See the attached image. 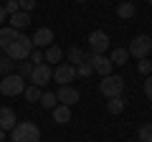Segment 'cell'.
<instances>
[{
    "instance_id": "1",
    "label": "cell",
    "mask_w": 152,
    "mask_h": 142,
    "mask_svg": "<svg viewBox=\"0 0 152 142\" xmlns=\"http://www.w3.org/2000/svg\"><path fill=\"white\" fill-rule=\"evenodd\" d=\"M10 142H41V130L36 122H18L10 130Z\"/></svg>"
},
{
    "instance_id": "2",
    "label": "cell",
    "mask_w": 152,
    "mask_h": 142,
    "mask_svg": "<svg viewBox=\"0 0 152 142\" xmlns=\"http://www.w3.org/2000/svg\"><path fill=\"white\" fill-rule=\"evenodd\" d=\"M31 51H33V41L28 38V36H18V38L5 48V56H8L10 61H15V64H18V61H28Z\"/></svg>"
},
{
    "instance_id": "3",
    "label": "cell",
    "mask_w": 152,
    "mask_h": 142,
    "mask_svg": "<svg viewBox=\"0 0 152 142\" xmlns=\"http://www.w3.org/2000/svg\"><path fill=\"white\" fill-rule=\"evenodd\" d=\"M99 91H102L107 99L122 97V91H124V79H122V76H114V74L102 76V81H99Z\"/></svg>"
},
{
    "instance_id": "4",
    "label": "cell",
    "mask_w": 152,
    "mask_h": 142,
    "mask_svg": "<svg viewBox=\"0 0 152 142\" xmlns=\"http://www.w3.org/2000/svg\"><path fill=\"white\" fill-rule=\"evenodd\" d=\"M26 91V79L18 76V74H8V76L0 79V94L5 97H18V94Z\"/></svg>"
},
{
    "instance_id": "5",
    "label": "cell",
    "mask_w": 152,
    "mask_h": 142,
    "mask_svg": "<svg viewBox=\"0 0 152 142\" xmlns=\"http://www.w3.org/2000/svg\"><path fill=\"white\" fill-rule=\"evenodd\" d=\"M152 51V38L150 36H145V33H140V36H134L129 43V48H127V53L134 56V59H147Z\"/></svg>"
},
{
    "instance_id": "6",
    "label": "cell",
    "mask_w": 152,
    "mask_h": 142,
    "mask_svg": "<svg viewBox=\"0 0 152 142\" xmlns=\"http://www.w3.org/2000/svg\"><path fill=\"white\" fill-rule=\"evenodd\" d=\"M28 79H31V84H33V86L43 89L46 84H48L51 79H53V69H51V66L46 64V61H43V64H36V66H33V71H31V76H28Z\"/></svg>"
},
{
    "instance_id": "7",
    "label": "cell",
    "mask_w": 152,
    "mask_h": 142,
    "mask_svg": "<svg viewBox=\"0 0 152 142\" xmlns=\"http://www.w3.org/2000/svg\"><path fill=\"white\" fill-rule=\"evenodd\" d=\"M86 61L91 64V69L96 71V74H102V76H109L112 74V61H109V56H104V53H89L86 56Z\"/></svg>"
},
{
    "instance_id": "8",
    "label": "cell",
    "mask_w": 152,
    "mask_h": 142,
    "mask_svg": "<svg viewBox=\"0 0 152 142\" xmlns=\"http://www.w3.org/2000/svg\"><path fill=\"white\" fill-rule=\"evenodd\" d=\"M109 48V36L104 31H91L89 33V51L91 53H104Z\"/></svg>"
},
{
    "instance_id": "9",
    "label": "cell",
    "mask_w": 152,
    "mask_h": 142,
    "mask_svg": "<svg viewBox=\"0 0 152 142\" xmlns=\"http://www.w3.org/2000/svg\"><path fill=\"white\" fill-rule=\"evenodd\" d=\"M53 79L61 84V86H69V81H74V79H76V69L71 64H56Z\"/></svg>"
},
{
    "instance_id": "10",
    "label": "cell",
    "mask_w": 152,
    "mask_h": 142,
    "mask_svg": "<svg viewBox=\"0 0 152 142\" xmlns=\"http://www.w3.org/2000/svg\"><path fill=\"white\" fill-rule=\"evenodd\" d=\"M31 41H33V48H48V46H53V31L51 28H38L31 36Z\"/></svg>"
},
{
    "instance_id": "11",
    "label": "cell",
    "mask_w": 152,
    "mask_h": 142,
    "mask_svg": "<svg viewBox=\"0 0 152 142\" xmlns=\"http://www.w3.org/2000/svg\"><path fill=\"white\" fill-rule=\"evenodd\" d=\"M56 99H58L64 107H74V104L79 102V91H76L74 86H61L58 91H56Z\"/></svg>"
},
{
    "instance_id": "12",
    "label": "cell",
    "mask_w": 152,
    "mask_h": 142,
    "mask_svg": "<svg viewBox=\"0 0 152 142\" xmlns=\"http://www.w3.org/2000/svg\"><path fill=\"white\" fill-rule=\"evenodd\" d=\"M15 124H18L15 112H13L10 107H0V130H3V132H10Z\"/></svg>"
},
{
    "instance_id": "13",
    "label": "cell",
    "mask_w": 152,
    "mask_h": 142,
    "mask_svg": "<svg viewBox=\"0 0 152 142\" xmlns=\"http://www.w3.org/2000/svg\"><path fill=\"white\" fill-rule=\"evenodd\" d=\"M81 61H86V51H84V48H79V46H71V48L66 51V64L79 66Z\"/></svg>"
},
{
    "instance_id": "14",
    "label": "cell",
    "mask_w": 152,
    "mask_h": 142,
    "mask_svg": "<svg viewBox=\"0 0 152 142\" xmlns=\"http://www.w3.org/2000/svg\"><path fill=\"white\" fill-rule=\"evenodd\" d=\"M18 36H20V31H15V28H10V26H8V28H0V48L5 51Z\"/></svg>"
},
{
    "instance_id": "15",
    "label": "cell",
    "mask_w": 152,
    "mask_h": 142,
    "mask_svg": "<svg viewBox=\"0 0 152 142\" xmlns=\"http://www.w3.org/2000/svg\"><path fill=\"white\" fill-rule=\"evenodd\" d=\"M61 59H64V51L58 48V46H48V48H46V53H43V61L48 66H56V64H61Z\"/></svg>"
},
{
    "instance_id": "16",
    "label": "cell",
    "mask_w": 152,
    "mask_h": 142,
    "mask_svg": "<svg viewBox=\"0 0 152 142\" xmlns=\"http://www.w3.org/2000/svg\"><path fill=\"white\" fill-rule=\"evenodd\" d=\"M28 26H31V15H28V13L18 10V13H13V15H10V28L23 31V28H28Z\"/></svg>"
},
{
    "instance_id": "17",
    "label": "cell",
    "mask_w": 152,
    "mask_h": 142,
    "mask_svg": "<svg viewBox=\"0 0 152 142\" xmlns=\"http://www.w3.org/2000/svg\"><path fill=\"white\" fill-rule=\"evenodd\" d=\"M137 8L134 3H129V0H124V3H119V8H117V15L122 18V20H129V18H134Z\"/></svg>"
},
{
    "instance_id": "18",
    "label": "cell",
    "mask_w": 152,
    "mask_h": 142,
    "mask_svg": "<svg viewBox=\"0 0 152 142\" xmlns=\"http://www.w3.org/2000/svg\"><path fill=\"white\" fill-rule=\"evenodd\" d=\"M53 119L58 122V124H66V122H71V107H64V104L53 107Z\"/></svg>"
},
{
    "instance_id": "19",
    "label": "cell",
    "mask_w": 152,
    "mask_h": 142,
    "mask_svg": "<svg viewBox=\"0 0 152 142\" xmlns=\"http://www.w3.org/2000/svg\"><path fill=\"white\" fill-rule=\"evenodd\" d=\"M127 59H129V53H127V48H114L112 56H109V61H112L114 66H124Z\"/></svg>"
},
{
    "instance_id": "20",
    "label": "cell",
    "mask_w": 152,
    "mask_h": 142,
    "mask_svg": "<svg viewBox=\"0 0 152 142\" xmlns=\"http://www.w3.org/2000/svg\"><path fill=\"white\" fill-rule=\"evenodd\" d=\"M122 109H124V99L122 97H114L107 102V112L109 114H122Z\"/></svg>"
},
{
    "instance_id": "21",
    "label": "cell",
    "mask_w": 152,
    "mask_h": 142,
    "mask_svg": "<svg viewBox=\"0 0 152 142\" xmlns=\"http://www.w3.org/2000/svg\"><path fill=\"white\" fill-rule=\"evenodd\" d=\"M38 102L43 104L46 109H53V107H58V99H56V91H41V99H38Z\"/></svg>"
},
{
    "instance_id": "22",
    "label": "cell",
    "mask_w": 152,
    "mask_h": 142,
    "mask_svg": "<svg viewBox=\"0 0 152 142\" xmlns=\"http://www.w3.org/2000/svg\"><path fill=\"white\" fill-rule=\"evenodd\" d=\"M13 69H15V61H10L5 53H3V56H0V74L8 76V74H13Z\"/></svg>"
},
{
    "instance_id": "23",
    "label": "cell",
    "mask_w": 152,
    "mask_h": 142,
    "mask_svg": "<svg viewBox=\"0 0 152 142\" xmlns=\"http://www.w3.org/2000/svg\"><path fill=\"white\" fill-rule=\"evenodd\" d=\"M76 69V76H81V79H89L94 74V69H91V64H89V61H81V64L79 66H74Z\"/></svg>"
},
{
    "instance_id": "24",
    "label": "cell",
    "mask_w": 152,
    "mask_h": 142,
    "mask_svg": "<svg viewBox=\"0 0 152 142\" xmlns=\"http://www.w3.org/2000/svg\"><path fill=\"white\" fill-rule=\"evenodd\" d=\"M23 94H26L28 102H38V99H41V89L33 86V84H31V86H26V91H23Z\"/></svg>"
},
{
    "instance_id": "25",
    "label": "cell",
    "mask_w": 152,
    "mask_h": 142,
    "mask_svg": "<svg viewBox=\"0 0 152 142\" xmlns=\"http://www.w3.org/2000/svg\"><path fill=\"white\" fill-rule=\"evenodd\" d=\"M31 71H33V64L31 61H18V76H31Z\"/></svg>"
},
{
    "instance_id": "26",
    "label": "cell",
    "mask_w": 152,
    "mask_h": 142,
    "mask_svg": "<svg viewBox=\"0 0 152 142\" xmlns=\"http://www.w3.org/2000/svg\"><path fill=\"white\" fill-rule=\"evenodd\" d=\"M28 61H31L33 66H36V64H43V51H41V48H33L31 56H28Z\"/></svg>"
},
{
    "instance_id": "27",
    "label": "cell",
    "mask_w": 152,
    "mask_h": 142,
    "mask_svg": "<svg viewBox=\"0 0 152 142\" xmlns=\"http://www.w3.org/2000/svg\"><path fill=\"white\" fill-rule=\"evenodd\" d=\"M137 69H140V74L150 76V74H152V61H147V59H140V66H137Z\"/></svg>"
},
{
    "instance_id": "28",
    "label": "cell",
    "mask_w": 152,
    "mask_h": 142,
    "mask_svg": "<svg viewBox=\"0 0 152 142\" xmlns=\"http://www.w3.org/2000/svg\"><path fill=\"white\" fill-rule=\"evenodd\" d=\"M36 3H38V0H18V5H20L23 13H31L33 8H36Z\"/></svg>"
},
{
    "instance_id": "29",
    "label": "cell",
    "mask_w": 152,
    "mask_h": 142,
    "mask_svg": "<svg viewBox=\"0 0 152 142\" xmlns=\"http://www.w3.org/2000/svg\"><path fill=\"white\" fill-rule=\"evenodd\" d=\"M20 10V5H18V0H5V13L8 15H13V13Z\"/></svg>"
},
{
    "instance_id": "30",
    "label": "cell",
    "mask_w": 152,
    "mask_h": 142,
    "mask_svg": "<svg viewBox=\"0 0 152 142\" xmlns=\"http://www.w3.org/2000/svg\"><path fill=\"white\" fill-rule=\"evenodd\" d=\"M147 137H152V124L140 127V140H147Z\"/></svg>"
},
{
    "instance_id": "31",
    "label": "cell",
    "mask_w": 152,
    "mask_h": 142,
    "mask_svg": "<svg viewBox=\"0 0 152 142\" xmlns=\"http://www.w3.org/2000/svg\"><path fill=\"white\" fill-rule=\"evenodd\" d=\"M145 94H147V99L152 102V74L147 76V81H145Z\"/></svg>"
},
{
    "instance_id": "32",
    "label": "cell",
    "mask_w": 152,
    "mask_h": 142,
    "mask_svg": "<svg viewBox=\"0 0 152 142\" xmlns=\"http://www.w3.org/2000/svg\"><path fill=\"white\" fill-rule=\"evenodd\" d=\"M5 15H8V13H5V8H3V5H0V23H3V20H5Z\"/></svg>"
},
{
    "instance_id": "33",
    "label": "cell",
    "mask_w": 152,
    "mask_h": 142,
    "mask_svg": "<svg viewBox=\"0 0 152 142\" xmlns=\"http://www.w3.org/2000/svg\"><path fill=\"white\" fill-rule=\"evenodd\" d=\"M3 140H5V132H3V130H0V142H3Z\"/></svg>"
},
{
    "instance_id": "34",
    "label": "cell",
    "mask_w": 152,
    "mask_h": 142,
    "mask_svg": "<svg viewBox=\"0 0 152 142\" xmlns=\"http://www.w3.org/2000/svg\"><path fill=\"white\" fill-rule=\"evenodd\" d=\"M142 142H152V137H147V140H142Z\"/></svg>"
},
{
    "instance_id": "35",
    "label": "cell",
    "mask_w": 152,
    "mask_h": 142,
    "mask_svg": "<svg viewBox=\"0 0 152 142\" xmlns=\"http://www.w3.org/2000/svg\"><path fill=\"white\" fill-rule=\"evenodd\" d=\"M76 3H86V0H76Z\"/></svg>"
},
{
    "instance_id": "36",
    "label": "cell",
    "mask_w": 152,
    "mask_h": 142,
    "mask_svg": "<svg viewBox=\"0 0 152 142\" xmlns=\"http://www.w3.org/2000/svg\"><path fill=\"white\" fill-rule=\"evenodd\" d=\"M147 3H150V5H152V0H147Z\"/></svg>"
},
{
    "instance_id": "37",
    "label": "cell",
    "mask_w": 152,
    "mask_h": 142,
    "mask_svg": "<svg viewBox=\"0 0 152 142\" xmlns=\"http://www.w3.org/2000/svg\"><path fill=\"white\" fill-rule=\"evenodd\" d=\"M0 56H3V48H0Z\"/></svg>"
}]
</instances>
